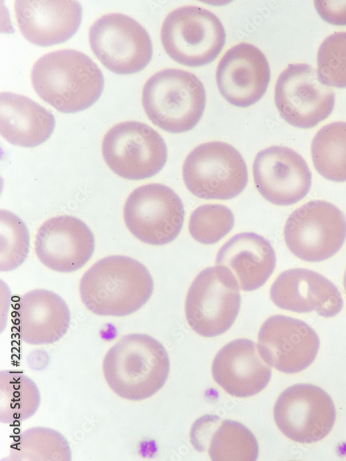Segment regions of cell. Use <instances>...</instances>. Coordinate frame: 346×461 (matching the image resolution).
Returning a JSON list of instances; mask_svg holds the SVG:
<instances>
[{
  "instance_id": "obj_27",
  "label": "cell",
  "mask_w": 346,
  "mask_h": 461,
  "mask_svg": "<svg viewBox=\"0 0 346 461\" xmlns=\"http://www.w3.org/2000/svg\"><path fill=\"white\" fill-rule=\"evenodd\" d=\"M316 171L333 182L346 181V122H335L322 126L311 145Z\"/></svg>"
},
{
  "instance_id": "obj_18",
  "label": "cell",
  "mask_w": 346,
  "mask_h": 461,
  "mask_svg": "<svg viewBox=\"0 0 346 461\" xmlns=\"http://www.w3.org/2000/svg\"><path fill=\"white\" fill-rule=\"evenodd\" d=\"M270 297L280 308L298 313L314 311L325 318L336 316L343 306L340 292L331 281L304 268L280 273L271 286Z\"/></svg>"
},
{
  "instance_id": "obj_28",
  "label": "cell",
  "mask_w": 346,
  "mask_h": 461,
  "mask_svg": "<svg viewBox=\"0 0 346 461\" xmlns=\"http://www.w3.org/2000/svg\"><path fill=\"white\" fill-rule=\"evenodd\" d=\"M235 217L228 207L220 204H206L192 212L189 232L196 241L204 245L217 243L233 228Z\"/></svg>"
},
{
  "instance_id": "obj_10",
  "label": "cell",
  "mask_w": 346,
  "mask_h": 461,
  "mask_svg": "<svg viewBox=\"0 0 346 461\" xmlns=\"http://www.w3.org/2000/svg\"><path fill=\"white\" fill-rule=\"evenodd\" d=\"M123 216L127 227L139 241L163 245L179 235L185 209L181 198L172 188L149 183L136 188L129 195Z\"/></svg>"
},
{
  "instance_id": "obj_13",
  "label": "cell",
  "mask_w": 346,
  "mask_h": 461,
  "mask_svg": "<svg viewBox=\"0 0 346 461\" xmlns=\"http://www.w3.org/2000/svg\"><path fill=\"white\" fill-rule=\"evenodd\" d=\"M275 422L290 440L311 444L323 439L336 420V408L329 395L310 384L286 388L273 408Z\"/></svg>"
},
{
  "instance_id": "obj_29",
  "label": "cell",
  "mask_w": 346,
  "mask_h": 461,
  "mask_svg": "<svg viewBox=\"0 0 346 461\" xmlns=\"http://www.w3.org/2000/svg\"><path fill=\"white\" fill-rule=\"evenodd\" d=\"M0 236V270H13L28 256L30 245L28 228L19 216L9 211L1 210Z\"/></svg>"
},
{
  "instance_id": "obj_30",
  "label": "cell",
  "mask_w": 346,
  "mask_h": 461,
  "mask_svg": "<svg viewBox=\"0 0 346 461\" xmlns=\"http://www.w3.org/2000/svg\"><path fill=\"white\" fill-rule=\"evenodd\" d=\"M317 64L318 75L323 84L346 88V32L334 33L322 41Z\"/></svg>"
},
{
  "instance_id": "obj_16",
  "label": "cell",
  "mask_w": 346,
  "mask_h": 461,
  "mask_svg": "<svg viewBox=\"0 0 346 461\" xmlns=\"http://www.w3.org/2000/svg\"><path fill=\"white\" fill-rule=\"evenodd\" d=\"M270 79V66L264 54L245 42L228 49L216 70L221 95L230 104L242 108L255 104L264 96Z\"/></svg>"
},
{
  "instance_id": "obj_32",
  "label": "cell",
  "mask_w": 346,
  "mask_h": 461,
  "mask_svg": "<svg viewBox=\"0 0 346 461\" xmlns=\"http://www.w3.org/2000/svg\"><path fill=\"white\" fill-rule=\"evenodd\" d=\"M343 285H344V288H345V293H346V270H345V274H344V278H343Z\"/></svg>"
},
{
  "instance_id": "obj_11",
  "label": "cell",
  "mask_w": 346,
  "mask_h": 461,
  "mask_svg": "<svg viewBox=\"0 0 346 461\" xmlns=\"http://www.w3.org/2000/svg\"><path fill=\"white\" fill-rule=\"evenodd\" d=\"M89 40L93 53L108 70L129 75L143 70L152 57L151 38L145 28L121 13H109L90 27Z\"/></svg>"
},
{
  "instance_id": "obj_9",
  "label": "cell",
  "mask_w": 346,
  "mask_h": 461,
  "mask_svg": "<svg viewBox=\"0 0 346 461\" xmlns=\"http://www.w3.org/2000/svg\"><path fill=\"white\" fill-rule=\"evenodd\" d=\"M285 243L298 258L319 262L333 256L346 238V218L334 205L311 200L294 210L284 228Z\"/></svg>"
},
{
  "instance_id": "obj_19",
  "label": "cell",
  "mask_w": 346,
  "mask_h": 461,
  "mask_svg": "<svg viewBox=\"0 0 346 461\" xmlns=\"http://www.w3.org/2000/svg\"><path fill=\"white\" fill-rule=\"evenodd\" d=\"M15 17L24 37L39 46H49L72 37L80 28L82 8L74 0H17Z\"/></svg>"
},
{
  "instance_id": "obj_12",
  "label": "cell",
  "mask_w": 346,
  "mask_h": 461,
  "mask_svg": "<svg viewBox=\"0 0 346 461\" xmlns=\"http://www.w3.org/2000/svg\"><path fill=\"white\" fill-rule=\"evenodd\" d=\"M275 106L290 125L309 129L333 111L335 94L319 79L317 70L307 64H289L279 75L274 91Z\"/></svg>"
},
{
  "instance_id": "obj_1",
  "label": "cell",
  "mask_w": 346,
  "mask_h": 461,
  "mask_svg": "<svg viewBox=\"0 0 346 461\" xmlns=\"http://www.w3.org/2000/svg\"><path fill=\"white\" fill-rule=\"evenodd\" d=\"M153 291L154 281L147 268L123 255L108 256L98 261L80 282L82 303L100 316L131 314L149 301Z\"/></svg>"
},
{
  "instance_id": "obj_8",
  "label": "cell",
  "mask_w": 346,
  "mask_h": 461,
  "mask_svg": "<svg viewBox=\"0 0 346 461\" xmlns=\"http://www.w3.org/2000/svg\"><path fill=\"white\" fill-rule=\"evenodd\" d=\"M102 153L111 170L131 180L156 175L167 159V148L162 136L137 121L122 122L109 129L102 140Z\"/></svg>"
},
{
  "instance_id": "obj_25",
  "label": "cell",
  "mask_w": 346,
  "mask_h": 461,
  "mask_svg": "<svg viewBox=\"0 0 346 461\" xmlns=\"http://www.w3.org/2000/svg\"><path fill=\"white\" fill-rule=\"evenodd\" d=\"M37 384L22 372H0V422L13 424L32 417L40 404Z\"/></svg>"
},
{
  "instance_id": "obj_6",
  "label": "cell",
  "mask_w": 346,
  "mask_h": 461,
  "mask_svg": "<svg viewBox=\"0 0 346 461\" xmlns=\"http://www.w3.org/2000/svg\"><path fill=\"white\" fill-rule=\"evenodd\" d=\"M182 176L186 188L197 198L230 200L246 188L248 174L241 153L219 141L201 144L186 156Z\"/></svg>"
},
{
  "instance_id": "obj_31",
  "label": "cell",
  "mask_w": 346,
  "mask_h": 461,
  "mask_svg": "<svg viewBox=\"0 0 346 461\" xmlns=\"http://www.w3.org/2000/svg\"><path fill=\"white\" fill-rule=\"evenodd\" d=\"M314 6L325 21L335 26H346V1L317 0Z\"/></svg>"
},
{
  "instance_id": "obj_4",
  "label": "cell",
  "mask_w": 346,
  "mask_h": 461,
  "mask_svg": "<svg viewBox=\"0 0 346 461\" xmlns=\"http://www.w3.org/2000/svg\"><path fill=\"white\" fill-rule=\"evenodd\" d=\"M206 103L202 82L184 70H160L143 88L142 104L147 116L154 125L172 133L187 132L197 126Z\"/></svg>"
},
{
  "instance_id": "obj_24",
  "label": "cell",
  "mask_w": 346,
  "mask_h": 461,
  "mask_svg": "<svg viewBox=\"0 0 346 461\" xmlns=\"http://www.w3.org/2000/svg\"><path fill=\"white\" fill-rule=\"evenodd\" d=\"M55 126L51 112L30 98L13 93L0 94V133L9 143L33 148L46 142Z\"/></svg>"
},
{
  "instance_id": "obj_23",
  "label": "cell",
  "mask_w": 346,
  "mask_h": 461,
  "mask_svg": "<svg viewBox=\"0 0 346 461\" xmlns=\"http://www.w3.org/2000/svg\"><path fill=\"white\" fill-rule=\"evenodd\" d=\"M191 443L199 451L208 452L214 461H255L259 446L254 434L242 423L203 415L191 428Z\"/></svg>"
},
{
  "instance_id": "obj_21",
  "label": "cell",
  "mask_w": 346,
  "mask_h": 461,
  "mask_svg": "<svg viewBox=\"0 0 346 461\" xmlns=\"http://www.w3.org/2000/svg\"><path fill=\"white\" fill-rule=\"evenodd\" d=\"M69 308L57 294L45 289L31 290L21 297L17 308L20 339L31 345L51 344L67 332Z\"/></svg>"
},
{
  "instance_id": "obj_7",
  "label": "cell",
  "mask_w": 346,
  "mask_h": 461,
  "mask_svg": "<svg viewBox=\"0 0 346 461\" xmlns=\"http://www.w3.org/2000/svg\"><path fill=\"white\" fill-rule=\"evenodd\" d=\"M161 40L166 53L176 62L198 67L217 57L225 44L226 32L213 12L199 6H186L166 16Z\"/></svg>"
},
{
  "instance_id": "obj_15",
  "label": "cell",
  "mask_w": 346,
  "mask_h": 461,
  "mask_svg": "<svg viewBox=\"0 0 346 461\" xmlns=\"http://www.w3.org/2000/svg\"><path fill=\"white\" fill-rule=\"evenodd\" d=\"M253 176L261 196L275 205L299 202L311 185V173L306 161L286 147L271 146L259 151L253 161Z\"/></svg>"
},
{
  "instance_id": "obj_17",
  "label": "cell",
  "mask_w": 346,
  "mask_h": 461,
  "mask_svg": "<svg viewBox=\"0 0 346 461\" xmlns=\"http://www.w3.org/2000/svg\"><path fill=\"white\" fill-rule=\"evenodd\" d=\"M35 249L37 258L47 267L60 272H72L91 258L95 238L82 220L73 216H58L40 226Z\"/></svg>"
},
{
  "instance_id": "obj_5",
  "label": "cell",
  "mask_w": 346,
  "mask_h": 461,
  "mask_svg": "<svg viewBox=\"0 0 346 461\" xmlns=\"http://www.w3.org/2000/svg\"><path fill=\"white\" fill-rule=\"evenodd\" d=\"M239 289L226 267L216 265L202 270L185 298V313L190 328L204 337H217L228 330L239 312Z\"/></svg>"
},
{
  "instance_id": "obj_3",
  "label": "cell",
  "mask_w": 346,
  "mask_h": 461,
  "mask_svg": "<svg viewBox=\"0 0 346 461\" xmlns=\"http://www.w3.org/2000/svg\"><path fill=\"white\" fill-rule=\"evenodd\" d=\"M170 359L163 345L150 335L122 336L106 353L102 363L104 379L119 397L131 401L149 398L165 384Z\"/></svg>"
},
{
  "instance_id": "obj_22",
  "label": "cell",
  "mask_w": 346,
  "mask_h": 461,
  "mask_svg": "<svg viewBox=\"0 0 346 461\" xmlns=\"http://www.w3.org/2000/svg\"><path fill=\"white\" fill-rule=\"evenodd\" d=\"M216 265L229 269L239 288L251 292L263 286L273 272L276 255L269 241L254 232H242L228 239L218 251Z\"/></svg>"
},
{
  "instance_id": "obj_2",
  "label": "cell",
  "mask_w": 346,
  "mask_h": 461,
  "mask_svg": "<svg viewBox=\"0 0 346 461\" xmlns=\"http://www.w3.org/2000/svg\"><path fill=\"white\" fill-rule=\"evenodd\" d=\"M30 77L37 94L64 113L91 106L100 97L104 83L98 65L84 53L73 49L45 54L33 65Z\"/></svg>"
},
{
  "instance_id": "obj_20",
  "label": "cell",
  "mask_w": 346,
  "mask_h": 461,
  "mask_svg": "<svg viewBox=\"0 0 346 461\" xmlns=\"http://www.w3.org/2000/svg\"><path fill=\"white\" fill-rule=\"evenodd\" d=\"M215 381L227 393L248 397L262 391L271 377V366L262 358L257 345L245 338L226 344L212 364Z\"/></svg>"
},
{
  "instance_id": "obj_14",
  "label": "cell",
  "mask_w": 346,
  "mask_h": 461,
  "mask_svg": "<svg viewBox=\"0 0 346 461\" xmlns=\"http://www.w3.org/2000/svg\"><path fill=\"white\" fill-rule=\"evenodd\" d=\"M257 339V348L264 361L289 374L309 366L320 347L319 337L311 326L281 314L271 316L262 323Z\"/></svg>"
},
{
  "instance_id": "obj_26",
  "label": "cell",
  "mask_w": 346,
  "mask_h": 461,
  "mask_svg": "<svg viewBox=\"0 0 346 461\" xmlns=\"http://www.w3.org/2000/svg\"><path fill=\"white\" fill-rule=\"evenodd\" d=\"M70 461L71 452L60 432L43 426L30 428L16 436L4 460Z\"/></svg>"
}]
</instances>
